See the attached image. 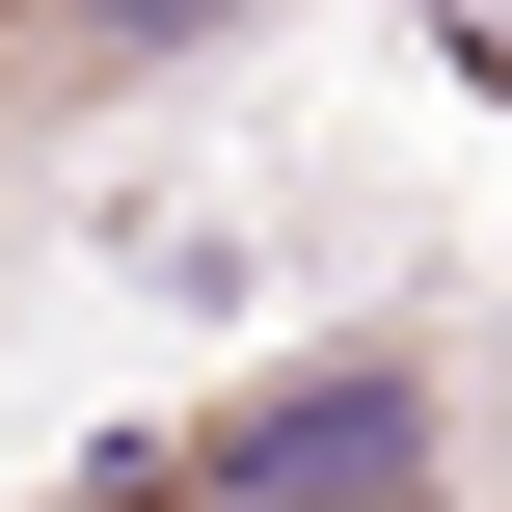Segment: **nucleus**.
<instances>
[{
	"mask_svg": "<svg viewBox=\"0 0 512 512\" xmlns=\"http://www.w3.org/2000/svg\"><path fill=\"white\" fill-rule=\"evenodd\" d=\"M216 512H432V351H324L270 405H216Z\"/></svg>",
	"mask_w": 512,
	"mask_h": 512,
	"instance_id": "obj_1",
	"label": "nucleus"
},
{
	"mask_svg": "<svg viewBox=\"0 0 512 512\" xmlns=\"http://www.w3.org/2000/svg\"><path fill=\"white\" fill-rule=\"evenodd\" d=\"M189 27H243V0H81V54H189Z\"/></svg>",
	"mask_w": 512,
	"mask_h": 512,
	"instance_id": "obj_2",
	"label": "nucleus"
}]
</instances>
